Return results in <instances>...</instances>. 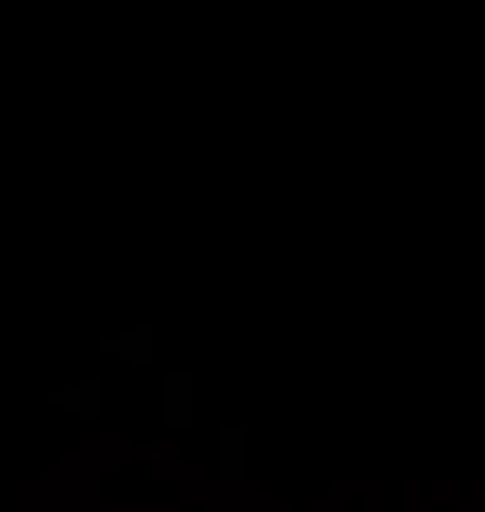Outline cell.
<instances>
[{
	"label": "cell",
	"mask_w": 485,
	"mask_h": 512,
	"mask_svg": "<svg viewBox=\"0 0 485 512\" xmlns=\"http://www.w3.org/2000/svg\"><path fill=\"white\" fill-rule=\"evenodd\" d=\"M60 406H74V413H100V386H67Z\"/></svg>",
	"instance_id": "obj_2"
},
{
	"label": "cell",
	"mask_w": 485,
	"mask_h": 512,
	"mask_svg": "<svg viewBox=\"0 0 485 512\" xmlns=\"http://www.w3.org/2000/svg\"><path fill=\"white\" fill-rule=\"evenodd\" d=\"M187 406H193V380H187V373H173V386H167V419H173V426H187Z\"/></svg>",
	"instance_id": "obj_1"
},
{
	"label": "cell",
	"mask_w": 485,
	"mask_h": 512,
	"mask_svg": "<svg viewBox=\"0 0 485 512\" xmlns=\"http://www.w3.org/2000/svg\"><path fill=\"white\" fill-rule=\"evenodd\" d=\"M113 353H127V360H147V353H153V333H120V340H113Z\"/></svg>",
	"instance_id": "obj_3"
}]
</instances>
